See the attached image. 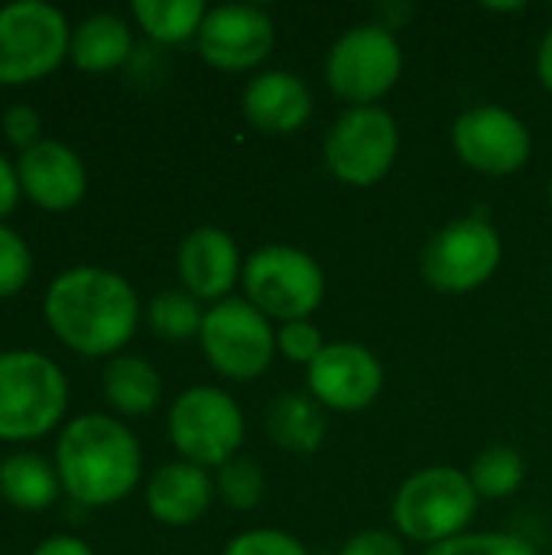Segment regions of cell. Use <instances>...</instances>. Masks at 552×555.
I'll return each mask as SVG.
<instances>
[{
    "mask_svg": "<svg viewBox=\"0 0 552 555\" xmlns=\"http://www.w3.org/2000/svg\"><path fill=\"white\" fill-rule=\"evenodd\" d=\"M423 555H540V550L517 533H462Z\"/></svg>",
    "mask_w": 552,
    "mask_h": 555,
    "instance_id": "4316f807",
    "label": "cell"
},
{
    "mask_svg": "<svg viewBox=\"0 0 552 555\" xmlns=\"http://www.w3.org/2000/svg\"><path fill=\"white\" fill-rule=\"evenodd\" d=\"M322 348H325V338H322V328L312 319L286 322V325L277 328V354H283L293 364L309 367L322 354Z\"/></svg>",
    "mask_w": 552,
    "mask_h": 555,
    "instance_id": "f1b7e54d",
    "label": "cell"
},
{
    "mask_svg": "<svg viewBox=\"0 0 552 555\" xmlns=\"http://www.w3.org/2000/svg\"><path fill=\"white\" fill-rule=\"evenodd\" d=\"M403 72V49L390 26L358 23L345 29L325 59V81L332 94L351 107L377 104Z\"/></svg>",
    "mask_w": 552,
    "mask_h": 555,
    "instance_id": "8992f818",
    "label": "cell"
},
{
    "mask_svg": "<svg viewBox=\"0 0 552 555\" xmlns=\"http://www.w3.org/2000/svg\"><path fill=\"white\" fill-rule=\"evenodd\" d=\"M146 322L163 341H189V338L202 335L205 309L192 293L169 289V293H159V296L150 299Z\"/></svg>",
    "mask_w": 552,
    "mask_h": 555,
    "instance_id": "d4e9b609",
    "label": "cell"
},
{
    "mask_svg": "<svg viewBox=\"0 0 552 555\" xmlns=\"http://www.w3.org/2000/svg\"><path fill=\"white\" fill-rule=\"evenodd\" d=\"M33 555H94L88 543H81L78 537H52L46 543L36 546Z\"/></svg>",
    "mask_w": 552,
    "mask_h": 555,
    "instance_id": "836d02e7",
    "label": "cell"
},
{
    "mask_svg": "<svg viewBox=\"0 0 552 555\" xmlns=\"http://www.w3.org/2000/svg\"><path fill=\"white\" fill-rule=\"evenodd\" d=\"M537 78H540V85L552 94V26L547 29L543 42L537 49Z\"/></svg>",
    "mask_w": 552,
    "mask_h": 555,
    "instance_id": "e575fe53",
    "label": "cell"
},
{
    "mask_svg": "<svg viewBox=\"0 0 552 555\" xmlns=\"http://www.w3.org/2000/svg\"><path fill=\"white\" fill-rule=\"evenodd\" d=\"M325 416L322 406L309 393H283L273 400L267 413V433L273 446L283 452L309 455L325 442Z\"/></svg>",
    "mask_w": 552,
    "mask_h": 555,
    "instance_id": "ffe728a7",
    "label": "cell"
},
{
    "mask_svg": "<svg viewBox=\"0 0 552 555\" xmlns=\"http://www.w3.org/2000/svg\"><path fill=\"white\" fill-rule=\"evenodd\" d=\"M244 433L241 403L218 387H192L179 393L169 410V439L182 462L198 468H221L238 459Z\"/></svg>",
    "mask_w": 552,
    "mask_h": 555,
    "instance_id": "52a82bcc",
    "label": "cell"
},
{
    "mask_svg": "<svg viewBox=\"0 0 552 555\" xmlns=\"http://www.w3.org/2000/svg\"><path fill=\"white\" fill-rule=\"evenodd\" d=\"M59 472L33 452H16L0 462V498L16 511H42L59 498Z\"/></svg>",
    "mask_w": 552,
    "mask_h": 555,
    "instance_id": "44dd1931",
    "label": "cell"
},
{
    "mask_svg": "<svg viewBox=\"0 0 552 555\" xmlns=\"http://www.w3.org/2000/svg\"><path fill=\"white\" fill-rule=\"evenodd\" d=\"M264 488H267V481L254 459L238 455L215 472V491L221 494V501L231 511H254L264 501Z\"/></svg>",
    "mask_w": 552,
    "mask_h": 555,
    "instance_id": "484cf974",
    "label": "cell"
},
{
    "mask_svg": "<svg viewBox=\"0 0 552 555\" xmlns=\"http://www.w3.org/2000/svg\"><path fill=\"white\" fill-rule=\"evenodd\" d=\"M39 130H42V120L39 114L29 107V104H13L7 114H3V133L13 146H20L23 153L29 146L39 143Z\"/></svg>",
    "mask_w": 552,
    "mask_h": 555,
    "instance_id": "4dcf8cb0",
    "label": "cell"
},
{
    "mask_svg": "<svg viewBox=\"0 0 552 555\" xmlns=\"http://www.w3.org/2000/svg\"><path fill=\"white\" fill-rule=\"evenodd\" d=\"M130 13L150 39L163 46H176L198 36L208 7L202 0H137Z\"/></svg>",
    "mask_w": 552,
    "mask_h": 555,
    "instance_id": "603a6c76",
    "label": "cell"
},
{
    "mask_svg": "<svg viewBox=\"0 0 552 555\" xmlns=\"http://www.w3.org/2000/svg\"><path fill=\"white\" fill-rule=\"evenodd\" d=\"M179 280L185 293H192L198 302H221L231 299V289L238 286L244 273V257L238 241L215 224H202L179 244Z\"/></svg>",
    "mask_w": 552,
    "mask_h": 555,
    "instance_id": "9a60e30c",
    "label": "cell"
},
{
    "mask_svg": "<svg viewBox=\"0 0 552 555\" xmlns=\"http://www.w3.org/2000/svg\"><path fill=\"white\" fill-rule=\"evenodd\" d=\"M133 52L130 26L114 13H94L72 29L68 55L81 72H111L120 68Z\"/></svg>",
    "mask_w": 552,
    "mask_h": 555,
    "instance_id": "d6986e66",
    "label": "cell"
},
{
    "mask_svg": "<svg viewBox=\"0 0 552 555\" xmlns=\"http://www.w3.org/2000/svg\"><path fill=\"white\" fill-rule=\"evenodd\" d=\"M68 410V380L39 351L0 354V439L26 442L46 436Z\"/></svg>",
    "mask_w": 552,
    "mask_h": 555,
    "instance_id": "5b68a950",
    "label": "cell"
},
{
    "mask_svg": "<svg viewBox=\"0 0 552 555\" xmlns=\"http://www.w3.org/2000/svg\"><path fill=\"white\" fill-rule=\"evenodd\" d=\"M244 299L264 312L270 322H303L325 299V270L322 263L290 244H267L244 260L241 273Z\"/></svg>",
    "mask_w": 552,
    "mask_h": 555,
    "instance_id": "277c9868",
    "label": "cell"
},
{
    "mask_svg": "<svg viewBox=\"0 0 552 555\" xmlns=\"http://www.w3.org/2000/svg\"><path fill=\"white\" fill-rule=\"evenodd\" d=\"M241 111L254 130L270 137H286L309 124L312 91L296 72L264 68L247 81L241 94Z\"/></svg>",
    "mask_w": 552,
    "mask_h": 555,
    "instance_id": "e0dca14e",
    "label": "cell"
},
{
    "mask_svg": "<svg viewBox=\"0 0 552 555\" xmlns=\"http://www.w3.org/2000/svg\"><path fill=\"white\" fill-rule=\"evenodd\" d=\"M306 387L322 410L361 413L384 390V364L358 341H332L306 367Z\"/></svg>",
    "mask_w": 552,
    "mask_h": 555,
    "instance_id": "4fadbf2b",
    "label": "cell"
},
{
    "mask_svg": "<svg viewBox=\"0 0 552 555\" xmlns=\"http://www.w3.org/2000/svg\"><path fill=\"white\" fill-rule=\"evenodd\" d=\"M550 208H552V176H550Z\"/></svg>",
    "mask_w": 552,
    "mask_h": 555,
    "instance_id": "8d00e7d4",
    "label": "cell"
},
{
    "mask_svg": "<svg viewBox=\"0 0 552 555\" xmlns=\"http://www.w3.org/2000/svg\"><path fill=\"white\" fill-rule=\"evenodd\" d=\"M198 55L221 72H251L273 52L277 26L267 10L251 3L211 7L198 29Z\"/></svg>",
    "mask_w": 552,
    "mask_h": 555,
    "instance_id": "5bb4252c",
    "label": "cell"
},
{
    "mask_svg": "<svg viewBox=\"0 0 552 555\" xmlns=\"http://www.w3.org/2000/svg\"><path fill=\"white\" fill-rule=\"evenodd\" d=\"M478 498L485 501H504L511 494H517V488L527 478V462L517 449L511 446H488L468 472Z\"/></svg>",
    "mask_w": 552,
    "mask_h": 555,
    "instance_id": "cb8c5ba5",
    "label": "cell"
},
{
    "mask_svg": "<svg viewBox=\"0 0 552 555\" xmlns=\"http://www.w3.org/2000/svg\"><path fill=\"white\" fill-rule=\"evenodd\" d=\"M452 146L468 169L485 176H511L527 166L534 137L514 111L501 104H478L452 124Z\"/></svg>",
    "mask_w": 552,
    "mask_h": 555,
    "instance_id": "7c38bea8",
    "label": "cell"
},
{
    "mask_svg": "<svg viewBox=\"0 0 552 555\" xmlns=\"http://www.w3.org/2000/svg\"><path fill=\"white\" fill-rule=\"evenodd\" d=\"M42 312L52 335L65 348L85 358H107L133 338L140 322V299L120 273L101 267H75L52 280Z\"/></svg>",
    "mask_w": 552,
    "mask_h": 555,
    "instance_id": "6da1fadb",
    "label": "cell"
},
{
    "mask_svg": "<svg viewBox=\"0 0 552 555\" xmlns=\"http://www.w3.org/2000/svg\"><path fill=\"white\" fill-rule=\"evenodd\" d=\"M215 481L192 462H169L146 481V511L163 527H189L211 507Z\"/></svg>",
    "mask_w": 552,
    "mask_h": 555,
    "instance_id": "ac0fdd59",
    "label": "cell"
},
{
    "mask_svg": "<svg viewBox=\"0 0 552 555\" xmlns=\"http://www.w3.org/2000/svg\"><path fill=\"white\" fill-rule=\"evenodd\" d=\"M501 257L504 244L498 228L482 215H468L449 221L429 237L420 257V270L436 293L465 296L498 273Z\"/></svg>",
    "mask_w": 552,
    "mask_h": 555,
    "instance_id": "9c48e42d",
    "label": "cell"
},
{
    "mask_svg": "<svg viewBox=\"0 0 552 555\" xmlns=\"http://www.w3.org/2000/svg\"><path fill=\"white\" fill-rule=\"evenodd\" d=\"M198 345L221 377L254 380L277 358V328L244 296H231L205 309Z\"/></svg>",
    "mask_w": 552,
    "mask_h": 555,
    "instance_id": "8fae6325",
    "label": "cell"
},
{
    "mask_svg": "<svg viewBox=\"0 0 552 555\" xmlns=\"http://www.w3.org/2000/svg\"><path fill=\"white\" fill-rule=\"evenodd\" d=\"M338 555H407L403 543L387 530H361L355 533Z\"/></svg>",
    "mask_w": 552,
    "mask_h": 555,
    "instance_id": "1f68e13d",
    "label": "cell"
},
{
    "mask_svg": "<svg viewBox=\"0 0 552 555\" xmlns=\"http://www.w3.org/2000/svg\"><path fill=\"white\" fill-rule=\"evenodd\" d=\"M20 189L46 211H68L85 198L88 172L78 153L59 140H39L16 163Z\"/></svg>",
    "mask_w": 552,
    "mask_h": 555,
    "instance_id": "2e32d148",
    "label": "cell"
},
{
    "mask_svg": "<svg viewBox=\"0 0 552 555\" xmlns=\"http://www.w3.org/2000/svg\"><path fill=\"white\" fill-rule=\"evenodd\" d=\"M488 10H495V13H514V10H524V3H488Z\"/></svg>",
    "mask_w": 552,
    "mask_h": 555,
    "instance_id": "d590c367",
    "label": "cell"
},
{
    "mask_svg": "<svg viewBox=\"0 0 552 555\" xmlns=\"http://www.w3.org/2000/svg\"><path fill=\"white\" fill-rule=\"evenodd\" d=\"M104 397L120 416H146L163 397V377L150 361L120 354L104 367Z\"/></svg>",
    "mask_w": 552,
    "mask_h": 555,
    "instance_id": "7402d4cb",
    "label": "cell"
},
{
    "mask_svg": "<svg viewBox=\"0 0 552 555\" xmlns=\"http://www.w3.org/2000/svg\"><path fill=\"white\" fill-rule=\"evenodd\" d=\"M72 33L59 7L16 0L0 7V85H26L68 55Z\"/></svg>",
    "mask_w": 552,
    "mask_h": 555,
    "instance_id": "30bf717a",
    "label": "cell"
},
{
    "mask_svg": "<svg viewBox=\"0 0 552 555\" xmlns=\"http://www.w3.org/2000/svg\"><path fill=\"white\" fill-rule=\"evenodd\" d=\"M20 176H16V166L0 153V221L16 208L20 202Z\"/></svg>",
    "mask_w": 552,
    "mask_h": 555,
    "instance_id": "d6a6232c",
    "label": "cell"
},
{
    "mask_svg": "<svg viewBox=\"0 0 552 555\" xmlns=\"http://www.w3.org/2000/svg\"><path fill=\"white\" fill-rule=\"evenodd\" d=\"M397 150H400L397 120L381 104L342 111L322 143L329 172L351 189L377 185L394 169Z\"/></svg>",
    "mask_w": 552,
    "mask_h": 555,
    "instance_id": "ba28073f",
    "label": "cell"
},
{
    "mask_svg": "<svg viewBox=\"0 0 552 555\" xmlns=\"http://www.w3.org/2000/svg\"><path fill=\"white\" fill-rule=\"evenodd\" d=\"M478 501L482 498L468 472L452 465H429L397 488L390 514L400 537L429 550L468 533V524L478 514Z\"/></svg>",
    "mask_w": 552,
    "mask_h": 555,
    "instance_id": "3957f363",
    "label": "cell"
},
{
    "mask_svg": "<svg viewBox=\"0 0 552 555\" xmlns=\"http://www.w3.org/2000/svg\"><path fill=\"white\" fill-rule=\"evenodd\" d=\"M221 555H309V550L283 530H244Z\"/></svg>",
    "mask_w": 552,
    "mask_h": 555,
    "instance_id": "f546056e",
    "label": "cell"
},
{
    "mask_svg": "<svg viewBox=\"0 0 552 555\" xmlns=\"http://www.w3.org/2000/svg\"><path fill=\"white\" fill-rule=\"evenodd\" d=\"M29 273H33V254L26 241L13 228L0 224V299L16 296L29 283Z\"/></svg>",
    "mask_w": 552,
    "mask_h": 555,
    "instance_id": "83f0119b",
    "label": "cell"
},
{
    "mask_svg": "<svg viewBox=\"0 0 552 555\" xmlns=\"http://www.w3.org/2000/svg\"><path fill=\"white\" fill-rule=\"evenodd\" d=\"M55 472L72 501L85 507H111L140 485L143 452L120 420L88 413L62 429Z\"/></svg>",
    "mask_w": 552,
    "mask_h": 555,
    "instance_id": "7a4b0ae2",
    "label": "cell"
}]
</instances>
